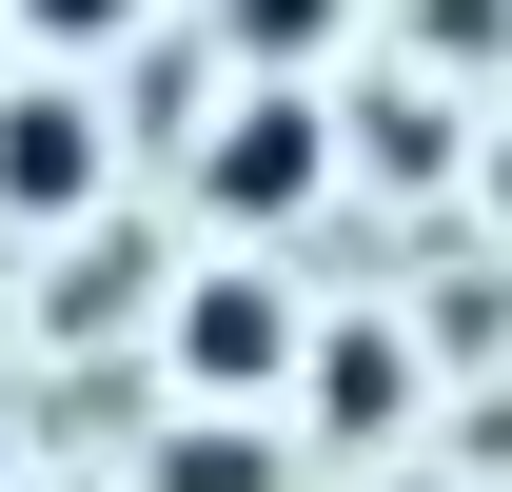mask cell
Wrapping results in <instances>:
<instances>
[{
    "mask_svg": "<svg viewBox=\"0 0 512 492\" xmlns=\"http://www.w3.org/2000/svg\"><path fill=\"white\" fill-rule=\"evenodd\" d=\"M394 394H414L394 335H335V355H316V414H335V433H394Z\"/></svg>",
    "mask_w": 512,
    "mask_h": 492,
    "instance_id": "cell-4",
    "label": "cell"
},
{
    "mask_svg": "<svg viewBox=\"0 0 512 492\" xmlns=\"http://www.w3.org/2000/svg\"><path fill=\"white\" fill-rule=\"evenodd\" d=\"M414 40H434L453 79H493V60H512V0H414Z\"/></svg>",
    "mask_w": 512,
    "mask_h": 492,
    "instance_id": "cell-5",
    "label": "cell"
},
{
    "mask_svg": "<svg viewBox=\"0 0 512 492\" xmlns=\"http://www.w3.org/2000/svg\"><path fill=\"white\" fill-rule=\"evenodd\" d=\"M316 40H335V0H237V60H276V79H296Z\"/></svg>",
    "mask_w": 512,
    "mask_h": 492,
    "instance_id": "cell-6",
    "label": "cell"
},
{
    "mask_svg": "<svg viewBox=\"0 0 512 492\" xmlns=\"http://www.w3.org/2000/svg\"><path fill=\"white\" fill-rule=\"evenodd\" d=\"M79 197H99V119L20 79V99H0V217H79Z\"/></svg>",
    "mask_w": 512,
    "mask_h": 492,
    "instance_id": "cell-1",
    "label": "cell"
},
{
    "mask_svg": "<svg viewBox=\"0 0 512 492\" xmlns=\"http://www.w3.org/2000/svg\"><path fill=\"white\" fill-rule=\"evenodd\" d=\"M0 492H20V453H0Z\"/></svg>",
    "mask_w": 512,
    "mask_h": 492,
    "instance_id": "cell-9",
    "label": "cell"
},
{
    "mask_svg": "<svg viewBox=\"0 0 512 492\" xmlns=\"http://www.w3.org/2000/svg\"><path fill=\"white\" fill-rule=\"evenodd\" d=\"M20 40H138V0H20Z\"/></svg>",
    "mask_w": 512,
    "mask_h": 492,
    "instance_id": "cell-8",
    "label": "cell"
},
{
    "mask_svg": "<svg viewBox=\"0 0 512 492\" xmlns=\"http://www.w3.org/2000/svg\"><path fill=\"white\" fill-rule=\"evenodd\" d=\"M276 355H296V315L256 296V276H197V296H178V374H197V394H256Z\"/></svg>",
    "mask_w": 512,
    "mask_h": 492,
    "instance_id": "cell-3",
    "label": "cell"
},
{
    "mask_svg": "<svg viewBox=\"0 0 512 492\" xmlns=\"http://www.w3.org/2000/svg\"><path fill=\"white\" fill-rule=\"evenodd\" d=\"M316 178H335V138H316V99H256V119L217 138V178H197V197H217V217H296Z\"/></svg>",
    "mask_w": 512,
    "mask_h": 492,
    "instance_id": "cell-2",
    "label": "cell"
},
{
    "mask_svg": "<svg viewBox=\"0 0 512 492\" xmlns=\"http://www.w3.org/2000/svg\"><path fill=\"white\" fill-rule=\"evenodd\" d=\"M158 492H256V433H178V453H158Z\"/></svg>",
    "mask_w": 512,
    "mask_h": 492,
    "instance_id": "cell-7",
    "label": "cell"
}]
</instances>
